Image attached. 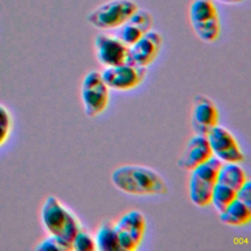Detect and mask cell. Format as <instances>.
Segmentation results:
<instances>
[{
	"instance_id": "obj_3",
	"label": "cell",
	"mask_w": 251,
	"mask_h": 251,
	"mask_svg": "<svg viewBox=\"0 0 251 251\" xmlns=\"http://www.w3.org/2000/svg\"><path fill=\"white\" fill-rule=\"evenodd\" d=\"M191 27L203 42H216L222 32L221 16L214 0H192L188 8Z\"/></svg>"
},
{
	"instance_id": "obj_22",
	"label": "cell",
	"mask_w": 251,
	"mask_h": 251,
	"mask_svg": "<svg viewBox=\"0 0 251 251\" xmlns=\"http://www.w3.org/2000/svg\"><path fill=\"white\" fill-rule=\"evenodd\" d=\"M236 198L244 202L248 206H251V183L249 179L236 191Z\"/></svg>"
},
{
	"instance_id": "obj_23",
	"label": "cell",
	"mask_w": 251,
	"mask_h": 251,
	"mask_svg": "<svg viewBox=\"0 0 251 251\" xmlns=\"http://www.w3.org/2000/svg\"><path fill=\"white\" fill-rule=\"evenodd\" d=\"M215 2L218 3H223V4H227V5H237L241 4L247 0H214Z\"/></svg>"
},
{
	"instance_id": "obj_11",
	"label": "cell",
	"mask_w": 251,
	"mask_h": 251,
	"mask_svg": "<svg viewBox=\"0 0 251 251\" xmlns=\"http://www.w3.org/2000/svg\"><path fill=\"white\" fill-rule=\"evenodd\" d=\"M162 46L163 37L161 33L151 29L129 46L126 63L147 68L158 58Z\"/></svg>"
},
{
	"instance_id": "obj_21",
	"label": "cell",
	"mask_w": 251,
	"mask_h": 251,
	"mask_svg": "<svg viewBox=\"0 0 251 251\" xmlns=\"http://www.w3.org/2000/svg\"><path fill=\"white\" fill-rule=\"evenodd\" d=\"M13 126L12 116L9 110L0 104V147L8 140Z\"/></svg>"
},
{
	"instance_id": "obj_15",
	"label": "cell",
	"mask_w": 251,
	"mask_h": 251,
	"mask_svg": "<svg viewBox=\"0 0 251 251\" xmlns=\"http://www.w3.org/2000/svg\"><path fill=\"white\" fill-rule=\"evenodd\" d=\"M221 221L228 226H241L247 225L251 220V206L235 198L222 213Z\"/></svg>"
},
{
	"instance_id": "obj_10",
	"label": "cell",
	"mask_w": 251,
	"mask_h": 251,
	"mask_svg": "<svg viewBox=\"0 0 251 251\" xmlns=\"http://www.w3.org/2000/svg\"><path fill=\"white\" fill-rule=\"evenodd\" d=\"M94 47L98 62L105 68L127 62L129 47L115 34L98 33L94 39Z\"/></svg>"
},
{
	"instance_id": "obj_5",
	"label": "cell",
	"mask_w": 251,
	"mask_h": 251,
	"mask_svg": "<svg viewBox=\"0 0 251 251\" xmlns=\"http://www.w3.org/2000/svg\"><path fill=\"white\" fill-rule=\"evenodd\" d=\"M222 162L212 156L206 162L191 170L189 179V198L197 207L210 205L212 191L217 183Z\"/></svg>"
},
{
	"instance_id": "obj_19",
	"label": "cell",
	"mask_w": 251,
	"mask_h": 251,
	"mask_svg": "<svg viewBox=\"0 0 251 251\" xmlns=\"http://www.w3.org/2000/svg\"><path fill=\"white\" fill-rule=\"evenodd\" d=\"M73 250L76 251H93L96 249L94 238L86 231L79 228L72 241Z\"/></svg>"
},
{
	"instance_id": "obj_12",
	"label": "cell",
	"mask_w": 251,
	"mask_h": 251,
	"mask_svg": "<svg viewBox=\"0 0 251 251\" xmlns=\"http://www.w3.org/2000/svg\"><path fill=\"white\" fill-rule=\"evenodd\" d=\"M219 110L215 102L204 94L194 97L191 126L197 134L206 135L214 126L219 125Z\"/></svg>"
},
{
	"instance_id": "obj_17",
	"label": "cell",
	"mask_w": 251,
	"mask_h": 251,
	"mask_svg": "<svg viewBox=\"0 0 251 251\" xmlns=\"http://www.w3.org/2000/svg\"><path fill=\"white\" fill-rule=\"evenodd\" d=\"M96 249L100 251H117L120 250L118 235L114 224L110 222L103 223L98 228L95 235Z\"/></svg>"
},
{
	"instance_id": "obj_20",
	"label": "cell",
	"mask_w": 251,
	"mask_h": 251,
	"mask_svg": "<svg viewBox=\"0 0 251 251\" xmlns=\"http://www.w3.org/2000/svg\"><path fill=\"white\" fill-rule=\"evenodd\" d=\"M36 250H59V251H69L73 250L72 243L65 241L64 239L49 234L48 237L43 239L37 246Z\"/></svg>"
},
{
	"instance_id": "obj_4",
	"label": "cell",
	"mask_w": 251,
	"mask_h": 251,
	"mask_svg": "<svg viewBox=\"0 0 251 251\" xmlns=\"http://www.w3.org/2000/svg\"><path fill=\"white\" fill-rule=\"evenodd\" d=\"M138 8L134 0H108L94 8L86 20L90 25L100 30L118 29Z\"/></svg>"
},
{
	"instance_id": "obj_1",
	"label": "cell",
	"mask_w": 251,
	"mask_h": 251,
	"mask_svg": "<svg viewBox=\"0 0 251 251\" xmlns=\"http://www.w3.org/2000/svg\"><path fill=\"white\" fill-rule=\"evenodd\" d=\"M111 179L121 191L136 195H164L168 185L164 177L155 170L141 165H124L115 169Z\"/></svg>"
},
{
	"instance_id": "obj_18",
	"label": "cell",
	"mask_w": 251,
	"mask_h": 251,
	"mask_svg": "<svg viewBox=\"0 0 251 251\" xmlns=\"http://www.w3.org/2000/svg\"><path fill=\"white\" fill-rule=\"evenodd\" d=\"M235 198H236V190L230 188L227 185L217 182L212 191L210 204H212L214 206V208L216 209V211L220 214Z\"/></svg>"
},
{
	"instance_id": "obj_8",
	"label": "cell",
	"mask_w": 251,
	"mask_h": 251,
	"mask_svg": "<svg viewBox=\"0 0 251 251\" xmlns=\"http://www.w3.org/2000/svg\"><path fill=\"white\" fill-rule=\"evenodd\" d=\"M147 69L125 63L119 66L106 67L101 72V76L110 89L126 91L139 86L145 79Z\"/></svg>"
},
{
	"instance_id": "obj_14",
	"label": "cell",
	"mask_w": 251,
	"mask_h": 251,
	"mask_svg": "<svg viewBox=\"0 0 251 251\" xmlns=\"http://www.w3.org/2000/svg\"><path fill=\"white\" fill-rule=\"evenodd\" d=\"M213 156L206 135L195 133L187 142L177 166L183 170L191 171Z\"/></svg>"
},
{
	"instance_id": "obj_13",
	"label": "cell",
	"mask_w": 251,
	"mask_h": 251,
	"mask_svg": "<svg viewBox=\"0 0 251 251\" xmlns=\"http://www.w3.org/2000/svg\"><path fill=\"white\" fill-rule=\"evenodd\" d=\"M153 15L144 9L138 8L128 21L118 28L116 34L128 47L140 39L146 32L153 28Z\"/></svg>"
},
{
	"instance_id": "obj_16",
	"label": "cell",
	"mask_w": 251,
	"mask_h": 251,
	"mask_svg": "<svg viewBox=\"0 0 251 251\" xmlns=\"http://www.w3.org/2000/svg\"><path fill=\"white\" fill-rule=\"evenodd\" d=\"M247 179L245 171L238 163H222L217 182L227 185L237 191Z\"/></svg>"
},
{
	"instance_id": "obj_9",
	"label": "cell",
	"mask_w": 251,
	"mask_h": 251,
	"mask_svg": "<svg viewBox=\"0 0 251 251\" xmlns=\"http://www.w3.org/2000/svg\"><path fill=\"white\" fill-rule=\"evenodd\" d=\"M206 136L213 156L222 163L239 164L244 160V154L235 137L224 126H214Z\"/></svg>"
},
{
	"instance_id": "obj_6",
	"label": "cell",
	"mask_w": 251,
	"mask_h": 251,
	"mask_svg": "<svg viewBox=\"0 0 251 251\" xmlns=\"http://www.w3.org/2000/svg\"><path fill=\"white\" fill-rule=\"evenodd\" d=\"M81 101L84 113L89 118H94L106 110L109 103V88L100 72L90 71L83 77Z\"/></svg>"
},
{
	"instance_id": "obj_2",
	"label": "cell",
	"mask_w": 251,
	"mask_h": 251,
	"mask_svg": "<svg viewBox=\"0 0 251 251\" xmlns=\"http://www.w3.org/2000/svg\"><path fill=\"white\" fill-rule=\"evenodd\" d=\"M41 221L46 231L72 243L79 230L76 217L54 195L48 196L41 208Z\"/></svg>"
},
{
	"instance_id": "obj_7",
	"label": "cell",
	"mask_w": 251,
	"mask_h": 251,
	"mask_svg": "<svg viewBox=\"0 0 251 251\" xmlns=\"http://www.w3.org/2000/svg\"><path fill=\"white\" fill-rule=\"evenodd\" d=\"M114 226L118 235L120 250L134 251L143 241L146 219L140 211L132 210L121 217Z\"/></svg>"
}]
</instances>
